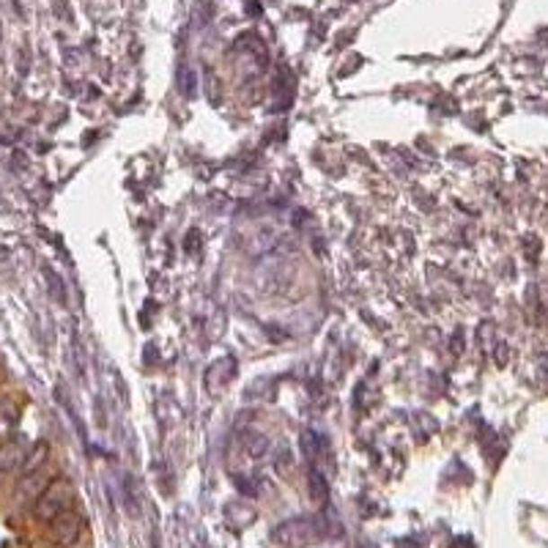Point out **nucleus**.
Listing matches in <instances>:
<instances>
[{"instance_id": "obj_9", "label": "nucleus", "mask_w": 548, "mask_h": 548, "mask_svg": "<svg viewBox=\"0 0 548 548\" xmlns=\"http://www.w3.org/2000/svg\"><path fill=\"white\" fill-rule=\"evenodd\" d=\"M179 88H181V93H184V96H190V93L195 91V75H192L187 66H181V69H179Z\"/></svg>"}, {"instance_id": "obj_6", "label": "nucleus", "mask_w": 548, "mask_h": 548, "mask_svg": "<svg viewBox=\"0 0 548 548\" xmlns=\"http://www.w3.org/2000/svg\"><path fill=\"white\" fill-rule=\"evenodd\" d=\"M47 482H49V480L44 477V469H39V472H33V474H25L22 482H20V499H22V502H25V499H36L39 493L44 491Z\"/></svg>"}, {"instance_id": "obj_4", "label": "nucleus", "mask_w": 548, "mask_h": 548, "mask_svg": "<svg viewBox=\"0 0 548 548\" xmlns=\"http://www.w3.org/2000/svg\"><path fill=\"white\" fill-rule=\"evenodd\" d=\"M25 461V450L20 442H6L0 445V474H12L22 466Z\"/></svg>"}, {"instance_id": "obj_5", "label": "nucleus", "mask_w": 548, "mask_h": 548, "mask_svg": "<svg viewBox=\"0 0 548 548\" xmlns=\"http://www.w3.org/2000/svg\"><path fill=\"white\" fill-rule=\"evenodd\" d=\"M47 458H49V445H47V442H36V445L25 453V461H22V466H20L22 477H25V474H33V472H39V469H44Z\"/></svg>"}, {"instance_id": "obj_8", "label": "nucleus", "mask_w": 548, "mask_h": 548, "mask_svg": "<svg viewBox=\"0 0 548 548\" xmlns=\"http://www.w3.org/2000/svg\"><path fill=\"white\" fill-rule=\"evenodd\" d=\"M302 453H305L307 461H315V455H318V442H315V433L313 430L302 433Z\"/></svg>"}, {"instance_id": "obj_3", "label": "nucleus", "mask_w": 548, "mask_h": 548, "mask_svg": "<svg viewBox=\"0 0 548 548\" xmlns=\"http://www.w3.org/2000/svg\"><path fill=\"white\" fill-rule=\"evenodd\" d=\"M83 526H85L83 516L75 513V510H66V513H61L58 518L49 521V540L58 545V548H72V545L80 540Z\"/></svg>"}, {"instance_id": "obj_7", "label": "nucleus", "mask_w": 548, "mask_h": 548, "mask_svg": "<svg viewBox=\"0 0 548 548\" xmlns=\"http://www.w3.org/2000/svg\"><path fill=\"white\" fill-rule=\"evenodd\" d=\"M307 488H310V499H313V502H326L329 485H326V477H323L318 469H310V474H307Z\"/></svg>"}, {"instance_id": "obj_2", "label": "nucleus", "mask_w": 548, "mask_h": 548, "mask_svg": "<svg viewBox=\"0 0 548 548\" xmlns=\"http://www.w3.org/2000/svg\"><path fill=\"white\" fill-rule=\"evenodd\" d=\"M323 535L321 521L318 518H286L283 524H278L271 529V540L278 543L280 548H310L313 543H318Z\"/></svg>"}, {"instance_id": "obj_1", "label": "nucleus", "mask_w": 548, "mask_h": 548, "mask_svg": "<svg viewBox=\"0 0 548 548\" xmlns=\"http://www.w3.org/2000/svg\"><path fill=\"white\" fill-rule=\"evenodd\" d=\"M75 505V485L69 477H52L44 491L33 499V518L41 524H49L52 518H58L61 513L72 510Z\"/></svg>"}]
</instances>
